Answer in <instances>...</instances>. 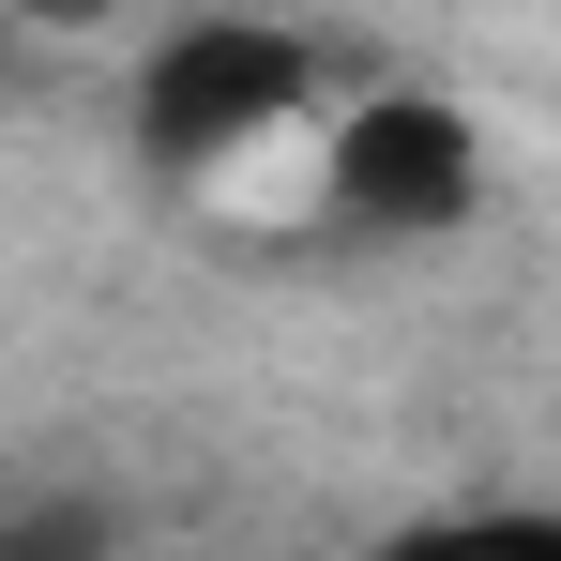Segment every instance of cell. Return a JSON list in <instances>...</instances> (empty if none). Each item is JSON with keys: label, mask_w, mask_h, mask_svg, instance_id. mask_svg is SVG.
<instances>
[{"label": "cell", "mask_w": 561, "mask_h": 561, "mask_svg": "<svg viewBox=\"0 0 561 561\" xmlns=\"http://www.w3.org/2000/svg\"><path fill=\"white\" fill-rule=\"evenodd\" d=\"M304 92H319V61H304L288 31L197 15V31H168V46L137 61V152H152L168 183H213V168H243L259 137H288Z\"/></svg>", "instance_id": "obj_1"}, {"label": "cell", "mask_w": 561, "mask_h": 561, "mask_svg": "<svg viewBox=\"0 0 561 561\" xmlns=\"http://www.w3.org/2000/svg\"><path fill=\"white\" fill-rule=\"evenodd\" d=\"M470 183H485V152H470L456 106H425V92H365L350 122H334V213H350V228H379V243L456 228Z\"/></svg>", "instance_id": "obj_2"}, {"label": "cell", "mask_w": 561, "mask_h": 561, "mask_svg": "<svg viewBox=\"0 0 561 561\" xmlns=\"http://www.w3.org/2000/svg\"><path fill=\"white\" fill-rule=\"evenodd\" d=\"M0 561H122V501H77V485H31L0 516Z\"/></svg>", "instance_id": "obj_3"}, {"label": "cell", "mask_w": 561, "mask_h": 561, "mask_svg": "<svg viewBox=\"0 0 561 561\" xmlns=\"http://www.w3.org/2000/svg\"><path fill=\"white\" fill-rule=\"evenodd\" d=\"M379 561H561V516H440V531H394Z\"/></svg>", "instance_id": "obj_4"}, {"label": "cell", "mask_w": 561, "mask_h": 561, "mask_svg": "<svg viewBox=\"0 0 561 561\" xmlns=\"http://www.w3.org/2000/svg\"><path fill=\"white\" fill-rule=\"evenodd\" d=\"M15 15H31V31H106L122 0H15Z\"/></svg>", "instance_id": "obj_5"}]
</instances>
